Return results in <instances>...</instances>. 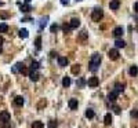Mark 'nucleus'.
Instances as JSON below:
<instances>
[{
  "mask_svg": "<svg viewBox=\"0 0 138 128\" xmlns=\"http://www.w3.org/2000/svg\"><path fill=\"white\" fill-rule=\"evenodd\" d=\"M101 61H102V58H101L99 54H93L91 55V59H90V63H88V69L91 72H97L98 70V66L101 63Z\"/></svg>",
  "mask_w": 138,
  "mask_h": 128,
  "instance_id": "obj_1",
  "label": "nucleus"
},
{
  "mask_svg": "<svg viewBox=\"0 0 138 128\" xmlns=\"http://www.w3.org/2000/svg\"><path fill=\"white\" fill-rule=\"evenodd\" d=\"M87 36H88L87 32H86V30H83V32H80V35H79V39H80V40H86Z\"/></svg>",
  "mask_w": 138,
  "mask_h": 128,
  "instance_id": "obj_29",
  "label": "nucleus"
},
{
  "mask_svg": "<svg viewBox=\"0 0 138 128\" xmlns=\"http://www.w3.org/2000/svg\"><path fill=\"white\" fill-rule=\"evenodd\" d=\"M123 33H124V30H123L122 26H116L113 29V36H115V37H122Z\"/></svg>",
  "mask_w": 138,
  "mask_h": 128,
  "instance_id": "obj_10",
  "label": "nucleus"
},
{
  "mask_svg": "<svg viewBox=\"0 0 138 128\" xmlns=\"http://www.w3.org/2000/svg\"><path fill=\"white\" fill-rule=\"evenodd\" d=\"M57 127H58L57 120H50L49 121V128H57Z\"/></svg>",
  "mask_w": 138,
  "mask_h": 128,
  "instance_id": "obj_28",
  "label": "nucleus"
},
{
  "mask_svg": "<svg viewBox=\"0 0 138 128\" xmlns=\"http://www.w3.org/2000/svg\"><path fill=\"white\" fill-rule=\"evenodd\" d=\"M47 21H49V17H46V18H41V19H40V23H39V25H40V29H43V28L47 25Z\"/></svg>",
  "mask_w": 138,
  "mask_h": 128,
  "instance_id": "obj_25",
  "label": "nucleus"
},
{
  "mask_svg": "<svg viewBox=\"0 0 138 128\" xmlns=\"http://www.w3.org/2000/svg\"><path fill=\"white\" fill-rule=\"evenodd\" d=\"M8 17H10L8 13H0V18H3V19H7Z\"/></svg>",
  "mask_w": 138,
  "mask_h": 128,
  "instance_id": "obj_33",
  "label": "nucleus"
},
{
  "mask_svg": "<svg viewBox=\"0 0 138 128\" xmlns=\"http://www.w3.org/2000/svg\"><path fill=\"white\" fill-rule=\"evenodd\" d=\"M104 124H105V125H111V124H112V114H111V113L105 114V117H104Z\"/></svg>",
  "mask_w": 138,
  "mask_h": 128,
  "instance_id": "obj_16",
  "label": "nucleus"
},
{
  "mask_svg": "<svg viewBox=\"0 0 138 128\" xmlns=\"http://www.w3.org/2000/svg\"><path fill=\"white\" fill-rule=\"evenodd\" d=\"M115 90L117 91L119 94H120V92H123V91H124V85L120 84V83H116V84H115Z\"/></svg>",
  "mask_w": 138,
  "mask_h": 128,
  "instance_id": "obj_22",
  "label": "nucleus"
},
{
  "mask_svg": "<svg viewBox=\"0 0 138 128\" xmlns=\"http://www.w3.org/2000/svg\"><path fill=\"white\" fill-rule=\"evenodd\" d=\"M18 35H20V37H21V39H26L28 36H29V33H28V30H26V29H21L20 32H18Z\"/></svg>",
  "mask_w": 138,
  "mask_h": 128,
  "instance_id": "obj_19",
  "label": "nucleus"
},
{
  "mask_svg": "<svg viewBox=\"0 0 138 128\" xmlns=\"http://www.w3.org/2000/svg\"><path fill=\"white\" fill-rule=\"evenodd\" d=\"M108 57H109V59H112V61L119 59V51H117V48H112V50H109V52H108Z\"/></svg>",
  "mask_w": 138,
  "mask_h": 128,
  "instance_id": "obj_5",
  "label": "nucleus"
},
{
  "mask_svg": "<svg viewBox=\"0 0 138 128\" xmlns=\"http://www.w3.org/2000/svg\"><path fill=\"white\" fill-rule=\"evenodd\" d=\"M62 29L65 30V32H68V30H70V26H69V25H66V23H65V25H62Z\"/></svg>",
  "mask_w": 138,
  "mask_h": 128,
  "instance_id": "obj_35",
  "label": "nucleus"
},
{
  "mask_svg": "<svg viewBox=\"0 0 138 128\" xmlns=\"http://www.w3.org/2000/svg\"><path fill=\"white\" fill-rule=\"evenodd\" d=\"M115 46H116V48H123V47H126V43H124V40H122V39H117V40L115 41Z\"/></svg>",
  "mask_w": 138,
  "mask_h": 128,
  "instance_id": "obj_17",
  "label": "nucleus"
},
{
  "mask_svg": "<svg viewBox=\"0 0 138 128\" xmlns=\"http://www.w3.org/2000/svg\"><path fill=\"white\" fill-rule=\"evenodd\" d=\"M2 51H3V48H2V46H0V54H2Z\"/></svg>",
  "mask_w": 138,
  "mask_h": 128,
  "instance_id": "obj_41",
  "label": "nucleus"
},
{
  "mask_svg": "<svg viewBox=\"0 0 138 128\" xmlns=\"http://www.w3.org/2000/svg\"><path fill=\"white\" fill-rule=\"evenodd\" d=\"M131 116H133V117H137V119H138V110H134V112H131Z\"/></svg>",
  "mask_w": 138,
  "mask_h": 128,
  "instance_id": "obj_37",
  "label": "nucleus"
},
{
  "mask_svg": "<svg viewBox=\"0 0 138 128\" xmlns=\"http://www.w3.org/2000/svg\"><path fill=\"white\" fill-rule=\"evenodd\" d=\"M61 3H62L64 6H66V4L69 3V0H61Z\"/></svg>",
  "mask_w": 138,
  "mask_h": 128,
  "instance_id": "obj_38",
  "label": "nucleus"
},
{
  "mask_svg": "<svg viewBox=\"0 0 138 128\" xmlns=\"http://www.w3.org/2000/svg\"><path fill=\"white\" fill-rule=\"evenodd\" d=\"M102 17H104V11L101 8H94V11L91 13V18L94 22H99L102 19Z\"/></svg>",
  "mask_w": 138,
  "mask_h": 128,
  "instance_id": "obj_3",
  "label": "nucleus"
},
{
  "mask_svg": "<svg viewBox=\"0 0 138 128\" xmlns=\"http://www.w3.org/2000/svg\"><path fill=\"white\" fill-rule=\"evenodd\" d=\"M86 117L87 119H93L94 117V110H93V109H87V110H86Z\"/></svg>",
  "mask_w": 138,
  "mask_h": 128,
  "instance_id": "obj_27",
  "label": "nucleus"
},
{
  "mask_svg": "<svg viewBox=\"0 0 138 128\" xmlns=\"http://www.w3.org/2000/svg\"><path fill=\"white\" fill-rule=\"evenodd\" d=\"M8 30V25L7 23H0V33H6Z\"/></svg>",
  "mask_w": 138,
  "mask_h": 128,
  "instance_id": "obj_24",
  "label": "nucleus"
},
{
  "mask_svg": "<svg viewBox=\"0 0 138 128\" xmlns=\"http://www.w3.org/2000/svg\"><path fill=\"white\" fill-rule=\"evenodd\" d=\"M129 73H130L131 76H137V75H138V68H137L135 65H133V66H131V68H130Z\"/></svg>",
  "mask_w": 138,
  "mask_h": 128,
  "instance_id": "obj_21",
  "label": "nucleus"
},
{
  "mask_svg": "<svg viewBox=\"0 0 138 128\" xmlns=\"http://www.w3.org/2000/svg\"><path fill=\"white\" fill-rule=\"evenodd\" d=\"M69 26H70V29H76V28H79V26H80V21L77 19V18H73V19L69 22Z\"/></svg>",
  "mask_w": 138,
  "mask_h": 128,
  "instance_id": "obj_12",
  "label": "nucleus"
},
{
  "mask_svg": "<svg viewBox=\"0 0 138 128\" xmlns=\"http://www.w3.org/2000/svg\"><path fill=\"white\" fill-rule=\"evenodd\" d=\"M0 6H3V2H0Z\"/></svg>",
  "mask_w": 138,
  "mask_h": 128,
  "instance_id": "obj_43",
  "label": "nucleus"
},
{
  "mask_svg": "<svg viewBox=\"0 0 138 128\" xmlns=\"http://www.w3.org/2000/svg\"><path fill=\"white\" fill-rule=\"evenodd\" d=\"M70 77H68V76H65L64 78H62V85H64V87H69V85H70Z\"/></svg>",
  "mask_w": 138,
  "mask_h": 128,
  "instance_id": "obj_20",
  "label": "nucleus"
},
{
  "mask_svg": "<svg viewBox=\"0 0 138 128\" xmlns=\"http://www.w3.org/2000/svg\"><path fill=\"white\" fill-rule=\"evenodd\" d=\"M32 128H44V124L41 123V121H33Z\"/></svg>",
  "mask_w": 138,
  "mask_h": 128,
  "instance_id": "obj_23",
  "label": "nucleus"
},
{
  "mask_svg": "<svg viewBox=\"0 0 138 128\" xmlns=\"http://www.w3.org/2000/svg\"><path fill=\"white\" fill-rule=\"evenodd\" d=\"M112 109L115 110V113H116V114H120V112H122V110H120V107L116 106V105H113V106H112Z\"/></svg>",
  "mask_w": 138,
  "mask_h": 128,
  "instance_id": "obj_32",
  "label": "nucleus"
},
{
  "mask_svg": "<svg viewBox=\"0 0 138 128\" xmlns=\"http://www.w3.org/2000/svg\"><path fill=\"white\" fill-rule=\"evenodd\" d=\"M68 106L72 109V110H76L77 106H79V102H77V99L72 98V99H69V102H68Z\"/></svg>",
  "mask_w": 138,
  "mask_h": 128,
  "instance_id": "obj_9",
  "label": "nucleus"
},
{
  "mask_svg": "<svg viewBox=\"0 0 138 128\" xmlns=\"http://www.w3.org/2000/svg\"><path fill=\"white\" fill-rule=\"evenodd\" d=\"M109 7H111V10H117L120 7V2H119V0H111Z\"/></svg>",
  "mask_w": 138,
  "mask_h": 128,
  "instance_id": "obj_13",
  "label": "nucleus"
},
{
  "mask_svg": "<svg viewBox=\"0 0 138 128\" xmlns=\"http://www.w3.org/2000/svg\"><path fill=\"white\" fill-rule=\"evenodd\" d=\"M76 2H82V0H76Z\"/></svg>",
  "mask_w": 138,
  "mask_h": 128,
  "instance_id": "obj_44",
  "label": "nucleus"
},
{
  "mask_svg": "<svg viewBox=\"0 0 138 128\" xmlns=\"http://www.w3.org/2000/svg\"><path fill=\"white\" fill-rule=\"evenodd\" d=\"M20 8H21V11H22V13H29V11L32 10V7H31V4H29V3L21 4V6H20Z\"/></svg>",
  "mask_w": 138,
  "mask_h": 128,
  "instance_id": "obj_14",
  "label": "nucleus"
},
{
  "mask_svg": "<svg viewBox=\"0 0 138 128\" xmlns=\"http://www.w3.org/2000/svg\"><path fill=\"white\" fill-rule=\"evenodd\" d=\"M23 102H25V101H23L22 96H15V98H14V105L15 106H22Z\"/></svg>",
  "mask_w": 138,
  "mask_h": 128,
  "instance_id": "obj_15",
  "label": "nucleus"
},
{
  "mask_svg": "<svg viewBox=\"0 0 138 128\" xmlns=\"http://www.w3.org/2000/svg\"><path fill=\"white\" fill-rule=\"evenodd\" d=\"M70 72L72 73H73V75H79V72H80V65H73V66H72V68H70Z\"/></svg>",
  "mask_w": 138,
  "mask_h": 128,
  "instance_id": "obj_18",
  "label": "nucleus"
},
{
  "mask_svg": "<svg viewBox=\"0 0 138 128\" xmlns=\"http://www.w3.org/2000/svg\"><path fill=\"white\" fill-rule=\"evenodd\" d=\"M25 2H26V3H29V2H31V0H25Z\"/></svg>",
  "mask_w": 138,
  "mask_h": 128,
  "instance_id": "obj_42",
  "label": "nucleus"
},
{
  "mask_svg": "<svg viewBox=\"0 0 138 128\" xmlns=\"http://www.w3.org/2000/svg\"><path fill=\"white\" fill-rule=\"evenodd\" d=\"M10 120H11V116H10L8 112H6V110H4V112L0 113V125L10 123Z\"/></svg>",
  "mask_w": 138,
  "mask_h": 128,
  "instance_id": "obj_4",
  "label": "nucleus"
},
{
  "mask_svg": "<svg viewBox=\"0 0 138 128\" xmlns=\"http://www.w3.org/2000/svg\"><path fill=\"white\" fill-rule=\"evenodd\" d=\"M117 96H119V92L116 90H113V91H111V92L108 94V99H109L111 102H115L117 99Z\"/></svg>",
  "mask_w": 138,
  "mask_h": 128,
  "instance_id": "obj_7",
  "label": "nucleus"
},
{
  "mask_svg": "<svg viewBox=\"0 0 138 128\" xmlns=\"http://www.w3.org/2000/svg\"><path fill=\"white\" fill-rule=\"evenodd\" d=\"M84 80H83V78H80V80H79V83H77V85H79V87H83V85H84Z\"/></svg>",
  "mask_w": 138,
  "mask_h": 128,
  "instance_id": "obj_36",
  "label": "nucleus"
},
{
  "mask_svg": "<svg viewBox=\"0 0 138 128\" xmlns=\"http://www.w3.org/2000/svg\"><path fill=\"white\" fill-rule=\"evenodd\" d=\"M31 69L32 70H37L39 69V62H36V61H33L32 65H31Z\"/></svg>",
  "mask_w": 138,
  "mask_h": 128,
  "instance_id": "obj_31",
  "label": "nucleus"
},
{
  "mask_svg": "<svg viewBox=\"0 0 138 128\" xmlns=\"http://www.w3.org/2000/svg\"><path fill=\"white\" fill-rule=\"evenodd\" d=\"M35 46H36V48H37V50H40V48H41V37H40V36H39V37H36Z\"/></svg>",
  "mask_w": 138,
  "mask_h": 128,
  "instance_id": "obj_26",
  "label": "nucleus"
},
{
  "mask_svg": "<svg viewBox=\"0 0 138 128\" xmlns=\"http://www.w3.org/2000/svg\"><path fill=\"white\" fill-rule=\"evenodd\" d=\"M134 10H135L137 13H138V2H137V3H135V6H134Z\"/></svg>",
  "mask_w": 138,
  "mask_h": 128,
  "instance_id": "obj_39",
  "label": "nucleus"
},
{
  "mask_svg": "<svg viewBox=\"0 0 138 128\" xmlns=\"http://www.w3.org/2000/svg\"><path fill=\"white\" fill-rule=\"evenodd\" d=\"M50 30H51V33H54V32H57L58 30V25H55V23H54V25L50 28Z\"/></svg>",
  "mask_w": 138,
  "mask_h": 128,
  "instance_id": "obj_34",
  "label": "nucleus"
},
{
  "mask_svg": "<svg viewBox=\"0 0 138 128\" xmlns=\"http://www.w3.org/2000/svg\"><path fill=\"white\" fill-rule=\"evenodd\" d=\"M11 72L13 73H22V75H29V70L25 65H23L22 62H18L15 63L13 68H11Z\"/></svg>",
  "mask_w": 138,
  "mask_h": 128,
  "instance_id": "obj_2",
  "label": "nucleus"
},
{
  "mask_svg": "<svg viewBox=\"0 0 138 128\" xmlns=\"http://www.w3.org/2000/svg\"><path fill=\"white\" fill-rule=\"evenodd\" d=\"M69 63V59L66 57H58V65L61 66V68H65Z\"/></svg>",
  "mask_w": 138,
  "mask_h": 128,
  "instance_id": "obj_8",
  "label": "nucleus"
},
{
  "mask_svg": "<svg viewBox=\"0 0 138 128\" xmlns=\"http://www.w3.org/2000/svg\"><path fill=\"white\" fill-rule=\"evenodd\" d=\"M137 30H138V26H137Z\"/></svg>",
  "mask_w": 138,
  "mask_h": 128,
  "instance_id": "obj_45",
  "label": "nucleus"
},
{
  "mask_svg": "<svg viewBox=\"0 0 138 128\" xmlns=\"http://www.w3.org/2000/svg\"><path fill=\"white\" fill-rule=\"evenodd\" d=\"M2 44H3V37L0 36V46H2Z\"/></svg>",
  "mask_w": 138,
  "mask_h": 128,
  "instance_id": "obj_40",
  "label": "nucleus"
},
{
  "mask_svg": "<svg viewBox=\"0 0 138 128\" xmlns=\"http://www.w3.org/2000/svg\"><path fill=\"white\" fill-rule=\"evenodd\" d=\"M87 84H88V87H91V88L98 87V84H99L98 77H90L88 80H87Z\"/></svg>",
  "mask_w": 138,
  "mask_h": 128,
  "instance_id": "obj_6",
  "label": "nucleus"
},
{
  "mask_svg": "<svg viewBox=\"0 0 138 128\" xmlns=\"http://www.w3.org/2000/svg\"><path fill=\"white\" fill-rule=\"evenodd\" d=\"M46 105H47V102L44 101V99H41L40 102H39V105H37V109L40 110V109H43V107H46Z\"/></svg>",
  "mask_w": 138,
  "mask_h": 128,
  "instance_id": "obj_30",
  "label": "nucleus"
},
{
  "mask_svg": "<svg viewBox=\"0 0 138 128\" xmlns=\"http://www.w3.org/2000/svg\"><path fill=\"white\" fill-rule=\"evenodd\" d=\"M29 78H31L32 81H37L39 80V73L36 72V70H29Z\"/></svg>",
  "mask_w": 138,
  "mask_h": 128,
  "instance_id": "obj_11",
  "label": "nucleus"
}]
</instances>
